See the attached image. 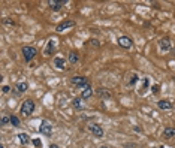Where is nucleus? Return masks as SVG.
<instances>
[{
	"label": "nucleus",
	"mask_w": 175,
	"mask_h": 148,
	"mask_svg": "<svg viewBox=\"0 0 175 148\" xmlns=\"http://www.w3.org/2000/svg\"><path fill=\"white\" fill-rule=\"evenodd\" d=\"M35 108H36V105H35L33 100H31V99H25L23 102V105H21V114H24L25 117H29V115L33 114Z\"/></svg>",
	"instance_id": "obj_1"
},
{
	"label": "nucleus",
	"mask_w": 175,
	"mask_h": 148,
	"mask_svg": "<svg viewBox=\"0 0 175 148\" xmlns=\"http://www.w3.org/2000/svg\"><path fill=\"white\" fill-rule=\"evenodd\" d=\"M36 56V48L33 46H23V57L25 62H31Z\"/></svg>",
	"instance_id": "obj_2"
},
{
	"label": "nucleus",
	"mask_w": 175,
	"mask_h": 148,
	"mask_svg": "<svg viewBox=\"0 0 175 148\" xmlns=\"http://www.w3.org/2000/svg\"><path fill=\"white\" fill-rule=\"evenodd\" d=\"M72 27H75V21H72V19H66V21H63L57 25V31H64V30H69L72 29Z\"/></svg>",
	"instance_id": "obj_3"
},
{
	"label": "nucleus",
	"mask_w": 175,
	"mask_h": 148,
	"mask_svg": "<svg viewBox=\"0 0 175 148\" xmlns=\"http://www.w3.org/2000/svg\"><path fill=\"white\" fill-rule=\"evenodd\" d=\"M88 129H90V132H92L96 138H103V129L99 126V124H96V123H93V124H90L88 126Z\"/></svg>",
	"instance_id": "obj_4"
},
{
	"label": "nucleus",
	"mask_w": 175,
	"mask_h": 148,
	"mask_svg": "<svg viewBox=\"0 0 175 148\" xmlns=\"http://www.w3.org/2000/svg\"><path fill=\"white\" fill-rule=\"evenodd\" d=\"M118 45L121 46V48H132V45H133V42H132V39L130 38H127V36H121V38H118Z\"/></svg>",
	"instance_id": "obj_5"
},
{
	"label": "nucleus",
	"mask_w": 175,
	"mask_h": 148,
	"mask_svg": "<svg viewBox=\"0 0 175 148\" xmlns=\"http://www.w3.org/2000/svg\"><path fill=\"white\" fill-rule=\"evenodd\" d=\"M70 81H72V84H73V85L82 87V88H84L85 85H88V81H87V78H85V76H73Z\"/></svg>",
	"instance_id": "obj_6"
},
{
	"label": "nucleus",
	"mask_w": 175,
	"mask_h": 148,
	"mask_svg": "<svg viewBox=\"0 0 175 148\" xmlns=\"http://www.w3.org/2000/svg\"><path fill=\"white\" fill-rule=\"evenodd\" d=\"M39 130H41L42 135H47V136H51V133H53V129H51V124L48 121H42L41 127H39Z\"/></svg>",
	"instance_id": "obj_7"
},
{
	"label": "nucleus",
	"mask_w": 175,
	"mask_h": 148,
	"mask_svg": "<svg viewBox=\"0 0 175 148\" xmlns=\"http://www.w3.org/2000/svg\"><path fill=\"white\" fill-rule=\"evenodd\" d=\"M157 106L160 108V109H163V111H169V109H172V108H174V105H172L171 100H166V99L159 100V102H157Z\"/></svg>",
	"instance_id": "obj_8"
},
{
	"label": "nucleus",
	"mask_w": 175,
	"mask_h": 148,
	"mask_svg": "<svg viewBox=\"0 0 175 148\" xmlns=\"http://www.w3.org/2000/svg\"><path fill=\"white\" fill-rule=\"evenodd\" d=\"M54 52H55V42L54 40H49V42L47 44V46H45V50H43V54L45 56H53Z\"/></svg>",
	"instance_id": "obj_9"
},
{
	"label": "nucleus",
	"mask_w": 175,
	"mask_h": 148,
	"mask_svg": "<svg viewBox=\"0 0 175 148\" xmlns=\"http://www.w3.org/2000/svg\"><path fill=\"white\" fill-rule=\"evenodd\" d=\"M64 3H67V0H61V2H57V0H48V6L53 11H58Z\"/></svg>",
	"instance_id": "obj_10"
},
{
	"label": "nucleus",
	"mask_w": 175,
	"mask_h": 148,
	"mask_svg": "<svg viewBox=\"0 0 175 148\" xmlns=\"http://www.w3.org/2000/svg\"><path fill=\"white\" fill-rule=\"evenodd\" d=\"M93 96V88H92V85H85L82 88V93H81V99H90Z\"/></svg>",
	"instance_id": "obj_11"
},
{
	"label": "nucleus",
	"mask_w": 175,
	"mask_h": 148,
	"mask_svg": "<svg viewBox=\"0 0 175 148\" xmlns=\"http://www.w3.org/2000/svg\"><path fill=\"white\" fill-rule=\"evenodd\" d=\"M159 46H160V50L162 51H168L171 48V40L168 39V38H163V39H160V42H159Z\"/></svg>",
	"instance_id": "obj_12"
},
{
	"label": "nucleus",
	"mask_w": 175,
	"mask_h": 148,
	"mask_svg": "<svg viewBox=\"0 0 175 148\" xmlns=\"http://www.w3.org/2000/svg\"><path fill=\"white\" fill-rule=\"evenodd\" d=\"M54 66L57 67V69L63 70V69H64V58H61V57H55V58H54Z\"/></svg>",
	"instance_id": "obj_13"
},
{
	"label": "nucleus",
	"mask_w": 175,
	"mask_h": 148,
	"mask_svg": "<svg viewBox=\"0 0 175 148\" xmlns=\"http://www.w3.org/2000/svg\"><path fill=\"white\" fill-rule=\"evenodd\" d=\"M18 138H19V142H21L23 145H27V144L30 142V138H29L27 133H19Z\"/></svg>",
	"instance_id": "obj_14"
},
{
	"label": "nucleus",
	"mask_w": 175,
	"mask_h": 148,
	"mask_svg": "<svg viewBox=\"0 0 175 148\" xmlns=\"http://www.w3.org/2000/svg\"><path fill=\"white\" fill-rule=\"evenodd\" d=\"M27 88H29V84L27 82H18L17 84V90H18V93H24V91H27Z\"/></svg>",
	"instance_id": "obj_15"
},
{
	"label": "nucleus",
	"mask_w": 175,
	"mask_h": 148,
	"mask_svg": "<svg viewBox=\"0 0 175 148\" xmlns=\"http://www.w3.org/2000/svg\"><path fill=\"white\" fill-rule=\"evenodd\" d=\"M147 87H148V78H142V82H141V87H139V94H144Z\"/></svg>",
	"instance_id": "obj_16"
},
{
	"label": "nucleus",
	"mask_w": 175,
	"mask_h": 148,
	"mask_svg": "<svg viewBox=\"0 0 175 148\" xmlns=\"http://www.w3.org/2000/svg\"><path fill=\"white\" fill-rule=\"evenodd\" d=\"M163 136L165 138H174L175 136V129H174V127H168V129H165Z\"/></svg>",
	"instance_id": "obj_17"
},
{
	"label": "nucleus",
	"mask_w": 175,
	"mask_h": 148,
	"mask_svg": "<svg viewBox=\"0 0 175 148\" xmlns=\"http://www.w3.org/2000/svg\"><path fill=\"white\" fill-rule=\"evenodd\" d=\"M78 60H79V57H78L76 52H70L69 54V62H70V64H75Z\"/></svg>",
	"instance_id": "obj_18"
},
{
	"label": "nucleus",
	"mask_w": 175,
	"mask_h": 148,
	"mask_svg": "<svg viewBox=\"0 0 175 148\" xmlns=\"http://www.w3.org/2000/svg\"><path fill=\"white\" fill-rule=\"evenodd\" d=\"M72 103H73V106L76 108V109H82V106H84V105H82V99H81V97H79V99H73V102H72Z\"/></svg>",
	"instance_id": "obj_19"
},
{
	"label": "nucleus",
	"mask_w": 175,
	"mask_h": 148,
	"mask_svg": "<svg viewBox=\"0 0 175 148\" xmlns=\"http://www.w3.org/2000/svg\"><path fill=\"white\" fill-rule=\"evenodd\" d=\"M97 94H99V96H102V97H111V93L106 91L105 88H99V90H97Z\"/></svg>",
	"instance_id": "obj_20"
},
{
	"label": "nucleus",
	"mask_w": 175,
	"mask_h": 148,
	"mask_svg": "<svg viewBox=\"0 0 175 148\" xmlns=\"http://www.w3.org/2000/svg\"><path fill=\"white\" fill-rule=\"evenodd\" d=\"M11 124L14 126V127H19V120H18V117L11 115Z\"/></svg>",
	"instance_id": "obj_21"
},
{
	"label": "nucleus",
	"mask_w": 175,
	"mask_h": 148,
	"mask_svg": "<svg viewBox=\"0 0 175 148\" xmlns=\"http://www.w3.org/2000/svg\"><path fill=\"white\" fill-rule=\"evenodd\" d=\"M136 81H138V76H136L135 73H132V76H130V79L127 81V85H133V84L136 82Z\"/></svg>",
	"instance_id": "obj_22"
},
{
	"label": "nucleus",
	"mask_w": 175,
	"mask_h": 148,
	"mask_svg": "<svg viewBox=\"0 0 175 148\" xmlns=\"http://www.w3.org/2000/svg\"><path fill=\"white\" fill-rule=\"evenodd\" d=\"M8 123H11V117H3V118H2V126L8 124Z\"/></svg>",
	"instance_id": "obj_23"
},
{
	"label": "nucleus",
	"mask_w": 175,
	"mask_h": 148,
	"mask_svg": "<svg viewBox=\"0 0 175 148\" xmlns=\"http://www.w3.org/2000/svg\"><path fill=\"white\" fill-rule=\"evenodd\" d=\"M90 44H92L93 46H99L100 44H99V40H97V39H92V40H90Z\"/></svg>",
	"instance_id": "obj_24"
},
{
	"label": "nucleus",
	"mask_w": 175,
	"mask_h": 148,
	"mask_svg": "<svg viewBox=\"0 0 175 148\" xmlns=\"http://www.w3.org/2000/svg\"><path fill=\"white\" fill-rule=\"evenodd\" d=\"M151 91H153V94H157L159 93V85H153L151 87Z\"/></svg>",
	"instance_id": "obj_25"
},
{
	"label": "nucleus",
	"mask_w": 175,
	"mask_h": 148,
	"mask_svg": "<svg viewBox=\"0 0 175 148\" xmlns=\"http://www.w3.org/2000/svg\"><path fill=\"white\" fill-rule=\"evenodd\" d=\"M9 90H11V87H8V85H5L3 88H2V91H3V93H9Z\"/></svg>",
	"instance_id": "obj_26"
},
{
	"label": "nucleus",
	"mask_w": 175,
	"mask_h": 148,
	"mask_svg": "<svg viewBox=\"0 0 175 148\" xmlns=\"http://www.w3.org/2000/svg\"><path fill=\"white\" fill-rule=\"evenodd\" d=\"M33 144H35L36 147H41V141H39V139H35V141H33Z\"/></svg>",
	"instance_id": "obj_27"
},
{
	"label": "nucleus",
	"mask_w": 175,
	"mask_h": 148,
	"mask_svg": "<svg viewBox=\"0 0 175 148\" xmlns=\"http://www.w3.org/2000/svg\"><path fill=\"white\" fill-rule=\"evenodd\" d=\"M49 148H58V147H57V145H55V144H53V145H51V147H49Z\"/></svg>",
	"instance_id": "obj_28"
},
{
	"label": "nucleus",
	"mask_w": 175,
	"mask_h": 148,
	"mask_svg": "<svg viewBox=\"0 0 175 148\" xmlns=\"http://www.w3.org/2000/svg\"><path fill=\"white\" fill-rule=\"evenodd\" d=\"M99 148H108L106 145H102V147H99Z\"/></svg>",
	"instance_id": "obj_29"
},
{
	"label": "nucleus",
	"mask_w": 175,
	"mask_h": 148,
	"mask_svg": "<svg viewBox=\"0 0 175 148\" xmlns=\"http://www.w3.org/2000/svg\"><path fill=\"white\" fill-rule=\"evenodd\" d=\"M162 148H163V147H162Z\"/></svg>",
	"instance_id": "obj_30"
}]
</instances>
